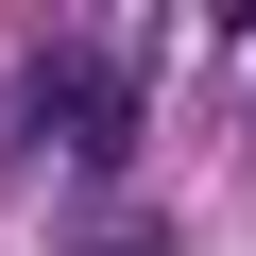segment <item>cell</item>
<instances>
[{
    "label": "cell",
    "instance_id": "cell-1",
    "mask_svg": "<svg viewBox=\"0 0 256 256\" xmlns=\"http://www.w3.org/2000/svg\"><path fill=\"white\" fill-rule=\"evenodd\" d=\"M137 34H34L18 52V137L34 154H68V171H102L120 137H137V68H120Z\"/></svg>",
    "mask_w": 256,
    "mask_h": 256
}]
</instances>
